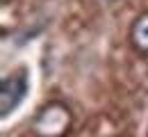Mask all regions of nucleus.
I'll list each match as a JSON object with an SVG mask.
<instances>
[{"instance_id": "nucleus-3", "label": "nucleus", "mask_w": 148, "mask_h": 137, "mask_svg": "<svg viewBox=\"0 0 148 137\" xmlns=\"http://www.w3.org/2000/svg\"><path fill=\"white\" fill-rule=\"evenodd\" d=\"M130 41H132L134 50L148 55V12L141 14L139 19L132 23V28H130Z\"/></svg>"}, {"instance_id": "nucleus-2", "label": "nucleus", "mask_w": 148, "mask_h": 137, "mask_svg": "<svg viewBox=\"0 0 148 137\" xmlns=\"http://www.w3.org/2000/svg\"><path fill=\"white\" fill-rule=\"evenodd\" d=\"M27 87L30 82H27L25 71H16L2 80V87H0V114L2 117H9V112H14L23 103V98L27 96Z\"/></svg>"}, {"instance_id": "nucleus-1", "label": "nucleus", "mask_w": 148, "mask_h": 137, "mask_svg": "<svg viewBox=\"0 0 148 137\" xmlns=\"http://www.w3.org/2000/svg\"><path fill=\"white\" fill-rule=\"evenodd\" d=\"M71 126H73V114L69 105L53 101L37 112L32 121V133L37 137H66L71 133Z\"/></svg>"}]
</instances>
